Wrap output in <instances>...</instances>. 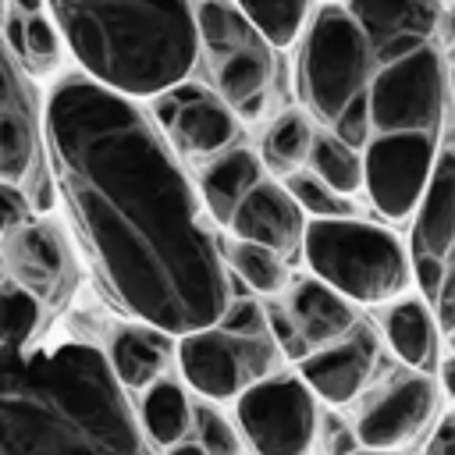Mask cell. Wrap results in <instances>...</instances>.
I'll use <instances>...</instances> for the list:
<instances>
[{
  "label": "cell",
  "mask_w": 455,
  "mask_h": 455,
  "mask_svg": "<svg viewBox=\"0 0 455 455\" xmlns=\"http://www.w3.org/2000/svg\"><path fill=\"white\" fill-rule=\"evenodd\" d=\"M43 142L117 302L167 334L217 323L228 306L224 263L153 117L71 71L46 96Z\"/></svg>",
  "instance_id": "cell-1"
},
{
  "label": "cell",
  "mask_w": 455,
  "mask_h": 455,
  "mask_svg": "<svg viewBox=\"0 0 455 455\" xmlns=\"http://www.w3.org/2000/svg\"><path fill=\"white\" fill-rule=\"evenodd\" d=\"M0 267V455H153L107 352Z\"/></svg>",
  "instance_id": "cell-2"
},
{
  "label": "cell",
  "mask_w": 455,
  "mask_h": 455,
  "mask_svg": "<svg viewBox=\"0 0 455 455\" xmlns=\"http://www.w3.org/2000/svg\"><path fill=\"white\" fill-rule=\"evenodd\" d=\"M82 75L128 100L185 82L199 60L192 0H50Z\"/></svg>",
  "instance_id": "cell-3"
},
{
  "label": "cell",
  "mask_w": 455,
  "mask_h": 455,
  "mask_svg": "<svg viewBox=\"0 0 455 455\" xmlns=\"http://www.w3.org/2000/svg\"><path fill=\"white\" fill-rule=\"evenodd\" d=\"M302 256L320 284L352 302H387L409 284V252L380 224L316 217L302 228Z\"/></svg>",
  "instance_id": "cell-4"
},
{
  "label": "cell",
  "mask_w": 455,
  "mask_h": 455,
  "mask_svg": "<svg viewBox=\"0 0 455 455\" xmlns=\"http://www.w3.org/2000/svg\"><path fill=\"white\" fill-rule=\"evenodd\" d=\"M299 50V96L320 117L334 121L338 110L366 89L377 60L373 46L341 4H323L302 28Z\"/></svg>",
  "instance_id": "cell-5"
},
{
  "label": "cell",
  "mask_w": 455,
  "mask_h": 455,
  "mask_svg": "<svg viewBox=\"0 0 455 455\" xmlns=\"http://www.w3.org/2000/svg\"><path fill=\"white\" fill-rule=\"evenodd\" d=\"M448 103V64L430 43L380 60L366 82V110L373 132H430L437 135Z\"/></svg>",
  "instance_id": "cell-6"
},
{
  "label": "cell",
  "mask_w": 455,
  "mask_h": 455,
  "mask_svg": "<svg viewBox=\"0 0 455 455\" xmlns=\"http://www.w3.org/2000/svg\"><path fill=\"white\" fill-rule=\"evenodd\" d=\"M277 345L270 334H228L217 323L178 334L174 359L188 387L206 398H235L252 380H263L277 366Z\"/></svg>",
  "instance_id": "cell-7"
},
{
  "label": "cell",
  "mask_w": 455,
  "mask_h": 455,
  "mask_svg": "<svg viewBox=\"0 0 455 455\" xmlns=\"http://www.w3.org/2000/svg\"><path fill=\"white\" fill-rule=\"evenodd\" d=\"M238 427L256 455H309L316 441V398L299 377H263L238 391Z\"/></svg>",
  "instance_id": "cell-8"
},
{
  "label": "cell",
  "mask_w": 455,
  "mask_h": 455,
  "mask_svg": "<svg viewBox=\"0 0 455 455\" xmlns=\"http://www.w3.org/2000/svg\"><path fill=\"white\" fill-rule=\"evenodd\" d=\"M437 149L441 142L430 132H377L373 142H366L363 188L387 220L412 213L434 171Z\"/></svg>",
  "instance_id": "cell-9"
},
{
  "label": "cell",
  "mask_w": 455,
  "mask_h": 455,
  "mask_svg": "<svg viewBox=\"0 0 455 455\" xmlns=\"http://www.w3.org/2000/svg\"><path fill=\"white\" fill-rule=\"evenodd\" d=\"M0 267L18 288L53 309L68 299L75 281V267L60 231H53L46 220L28 217L0 235Z\"/></svg>",
  "instance_id": "cell-10"
},
{
  "label": "cell",
  "mask_w": 455,
  "mask_h": 455,
  "mask_svg": "<svg viewBox=\"0 0 455 455\" xmlns=\"http://www.w3.org/2000/svg\"><path fill=\"white\" fill-rule=\"evenodd\" d=\"M153 100V124L171 132L174 146L188 156H213L228 146L238 142V117L235 110L217 96L199 85L178 82Z\"/></svg>",
  "instance_id": "cell-11"
},
{
  "label": "cell",
  "mask_w": 455,
  "mask_h": 455,
  "mask_svg": "<svg viewBox=\"0 0 455 455\" xmlns=\"http://www.w3.org/2000/svg\"><path fill=\"white\" fill-rule=\"evenodd\" d=\"M43 114L28 75L14 60L0 32V181L21 185L39 167Z\"/></svg>",
  "instance_id": "cell-12"
},
{
  "label": "cell",
  "mask_w": 455,
  "mask_h": 455,
  "mask_svg": "<svg viewBox=\"0 0 455 455\" xmlns=\"http://www.w3.org/2000/svg\"><path fill=\"white\" fill-rule=\"evenodd\" d=\"M434 409H437V387L430 373L395 377L384 391L373 395V402L363 405L355 419V441L359 448L398 451L430 423Z\"/></svg>",
  "instance_id": "cell-13"
},
{
  "label": "cell",
  "mask_w": 455,
  "mask_h": 455,
  "mask_svg": "<svg viewBox=\"0 0 455 455\" xmlns=\"http://www.w3.org/2000/svg\"><path fill=\"white\" fill-rule=\"evenodd\" d=\"M377 366V338L370 327H348L341 338L309 348L299 359V380L331 405H348L363 395Z\"/></svg>",
  "instance_id": "cell-14"
},
{
  "label": "cell",
  "mask_w": 455,
  "mask_h": 455,
  "mask_svg": "<svg viewBox=\"0 0 455 455\" xmlns=\"http://www.w3.org/2000/svg\"><path fill=\"white\" fill-rule=\"evenodd\" d=\"M228 228L242 242H256V245H267L274 252H291L299 245L306 224H302V210L295 206V199L281 185L259 178L238 199Z\"/></svg>",
  "instance_id": "cell-15"
},
{
  "label": "cell",
  "mask_w": 455,
  "mask_h": 455,
  "mask_svg": "<svg viewBox=\"0 0 455 455\" xmlns=\"http://www.w3.org/2000/svg\"><path fill=\"white\" fill-rule=\"evenodd\" d=\"M412 256L409 259H441L451 263L455 245V156L448 146L437 149L434 171L419 203L412 206Z\"/></svg>",
  "instance_id": "cell-16"
},
{
  "label": "cell",
  "mask_w": 455,
  "mask_h": 455,
  "mask_svg": "<svg viewBox=\"0 0 455 455\" xmlns=\"http://www.w3.org/2000/svg\"><path fill=\"white\" fill-rule=\"evenodd\" d=\"M345 11L363 28L373 53L395 39L427 43L444 25V0H348Z\"/></svg>",
  "instance_id": "cell-17"
},
{
  "label": "cell",
  "mask_w": 455,
  "mask_h": 455,
  "mask_svg": "<svg viewBox=\"0 0 455 455\" xmlns=\"http://www.w3.org/2000/svg\"><path fill=\"white\" fill-rule=\"evenodd\" d=\"M174 359V341L167 331L139 323V327H121L110 341L107 363L110 373L117 377L121 387H149L153 380L164 377V370Z\"/></svg>",
  "instance_id": "cell-18"
},
{
  "label": "cell",
  "mask_w": 455,
  "mask_h": 455,
  "mask_svg": "<svg viewBox=\"0 0 455 455\" xmlns=\"http://www.w3.org/2000/svg\"><path fill=\"white\" fill-rule=\"evenodd\" d=\"M288 316L295 320L302 341L309 348L316 345H327L334 338H341L352 323H355V313L348 306V299H341L338 291H331L327 284H320L316 277H306L291 288L288 295Z\"/></svg>",
  "instance_id": "cell-19"
},
{
  "label": "cell",
  "mask_w": 455,
  "mask_h": 455,
  "mask_svg": "<svg viewBox=\"0 0 455 455\" xmlns=\"http://www.w3.org/2000/svg\"><path fill=\"white\" fill-rule=\"evenodd\" d=\"M263 178V164L245 146H228L213 153V160L203 171V203L217 224H228L238 199Z\"/></svg>",
  "instance_id": "cell-20"
},
{
  "label": "cell",
  "mask_w": 455,
  "mask_h": 455,
  "mask_svg": "<svg viewBox=\"0 0 455 455\" xmlns=\"http://www.w3.org/2000/svg\"><path fill=\"white\" fill-rule=\"evenodd\" d=\"M384 334L395 348V355L412 366L416 373H430L437 366V345H441V334H437V323H434V313L427 309L423 299H402L387 309L384 316Z\"/></svg>",
  "instance_id": "cell-21"
},
{
  "label": "cell",
  "mask_w": 455,
  "mask_h": 455,
  "mask_svg": "<svg viewBox=\"0 0 455 455\" xmlns=\"http://www.w3.org/2000/svg\"><path fill=\"white\" fill-rule=\"evenodd\" d=\"M4 43L21 64V71L32 78H46L60 64V32L46 11H36V14L7 11Z\"/></svg>",
  "instance_id": "cell-22"
},
{
  "label": "cell",
  "mask_w": 455,
  "mask_h": 455,
  "mask_svg": "<svg viewBox=\"0 0 455 455\" xmlns=\"http://www.w3.org/2000/svg\"><path fill=\"white\" fill-rule=\"evenodd\" d=\"M192 427V405L181 391V384L160 377L146 387L142 395V430L153 444H174L188 434Z\"/></svg>",
  "instance_id": "cell-23"
},
{
  "label": "cell",
  "mask_w": 455,
  "mask_h": 455,
  "mask_svg": "<svg viewBox=\"0 0 455 455\" xmlns=\"http://www.w3.org/2000/svg\"><path fill=\"white\" fill-rule=\"evenodd\" d=\"M235 7L270 50H284L302 36L313 0H235Z\"/></svg>",
  "instance_id": "cell-24"
},
{
  "label": "cell",
  "mask_w": 455,
  "mask_h": 455,
  "mask_svg": "<svg viewBox=\"0 0 455 455\" xmlns=\"http://www.w3.org/2000/svg\"><path fill=\"white\" fill-rule=\"evenodd\" d=\"M309 146H313V124L306 121V114L288 110L263 135V164L277 174H291L306 164Z\"/></svg>",
  "instance_id": "cell-25"
},
{
  "label": "cell",
  "mask_w": 455,
  "mask_h": 455,
  "mask_svg": "<svg viewBox=\"0 0 455 455\" xmlns=\"http://www.w3.org/2000/svg\"><path fill=\"white\" fill-rule=\"evenodd\" d=\"M309 171L331 185L334 192L341 196H352L363 188V156L359 149L338 142L334 135H313V146H309Z\"/></svg>",
  "instance_id": "cell-26"
},
{
  "label": "cell",
  "mask_w": 455,
  "mask_h": 455,
  "mask_svg": "<svg viewBox=\"0 0 455 455\" xmlns=\"http://www.w3.org/2000/svg\"><path fill=\"white\" fill-rule=\"evenodd\" d=\"M228 263L231 270L238 274V281L259 295H274L284 288V277H288V267L281 259V252L267 249V245H256V242H242L235 238L228 245Z\"/></svg>",
  "instance_id": "cell-27"
},
{
  "label": "cell",
  "mask_w": 455,
  "mask_h": 455,
  "mask_svg": "<svg viewBox=\"0 0 455 455\" xmlns=\"http://www.w3.org/2000/svg\"><path fill=\"white\" fill-rule=\"evenodd\" d=\"M284 192L295 199V206L302 213L316 217H352V203L341 199V192H334L331 185H323L313 171H291L284 174Z\"/></svg>",
  "instance_id": "cell-28"
},
{
  "label": "cell",
  "mask_w": 455,
  "mask_h": 455,
  "mask_svg": "<svg viewBox=\"0 0 455 455\" xmlns=\"http://www.w3.org/2000/svg\"><path fill=\"white\" fill-rule=\"evenodd\" d=\"M192 423L199 430V448L206 455H242V444H238V434L235 427L210 405H196L192 409Z\"/></svg>",
  "instance_id": "cell-29"
},
{
  "label": "cell",
  "mask_w": 455,
  "mask_h": 455,
  "mask_svg": "<svg viewBox=\"0 0 455 455\" xmlns=\"http://www.w3.org/2000/svg\"><path fill=\"white\" fill-rule=\"evenodd\" d=\"M331 128H334V139H338V142H345V146H352V149H363V146L370 142L366 89H363V92H355V96L338 110V117L331 121Z\"/></svg>",
  "instance_id": "cell-30"
},
{
  "label": "cell",
  "mask_w": 455,
  "mask_h": 455,
  "mask_svg": "<svg viewBox=\"0 0 455 455\" xmlns=\"http://www.w3.org/2000/svg\"><path fill=\"white\" fill-rule=\"evenodd\" d=\"M217 327L228 331V334H242V338H252V334H267V316H263V306L256 299H231L220 316H217Z\"/></svg>",
  "instance_id": "cell-31"
},
{
  "label": "cell",
  "mask_w": 455,
  "mask_h": 455,
  "mask_svg": "<svg viewBox=\"0 0 455 455\" xmlns=\"http://www.w3.org/2000/svg\"><path fill=\"white\" fill-rule=\"evenodd\" d=\"M263 316H267V334H270V341L277 345V352H284L288 359L299 363V359L309 352V345L302 341V334H299L295 320L288 316V309H284V306H263Z\"/></svg>",
  "instance_id": "cell-32"
},
{
  "label": "cell",
  "mask_w": 455,
  "mask_h": 455,
  "mask_svg": "<svg viewBox=\"0 0 455 455\" xmlns=\"http://www.w3.org/2000/svg\"><path fill=\"white\" fill-rule=\"evenodd\" d=\"M434 313H437V334L441 338H451V331H455V274H448L444 277V284L437 288V295H434Z\"/></svg>",
  "instance_id": "cell-33"
},
{
  "label": "cell",
  "mask_w": 455,
  "mask_h": 455,
  "mask_svg": "<svg viewBox=\"0 0 455 455\" xmlns=\"http://www.w3.org/2000/svg\"><path fill=\"white\" fill-rule=\"evenodd\" d=\"M25 217H28V203H25V196L18 192V185L0 181V235H4L7 228H14L18 220H25Z\"/></svg>",
  "instance_id": "cell-34"
},
{
  "label": "cell",
  "mask_w": 455,
  "mask_h": 455,
  "mask_svg": "<svg viewBox=\"0 0 455 455\" xmlns=\"http://www.w3.org/2000/svg\"><path fill=\"white\" fill-rule=\"evenodd\" d=\"M423 455H455V419L451 416H441V423L427 437Z\"/></svg>",
  "instance_id": "cell-35"
},
{
  "label": "cell",
  "mask_w": 455,
  "mask_h": 455,
  "mask_svg": "<svg viewBox=\"0 0 455 455\" xmlns=\"http://www.w3.org/2000/svg\"><path fill=\"white\" fill-rule=\"evenodd\" d=\"M167 455H206L203 448H199V441H174V444H167Z\"/></svg>",
  "instance_id": "cell-36"
},
{
  "label": "cell",
  "mask_w": 455,
  "mask_h": 455,
  "mask_svg": "<svg viewBox=\"0 0 455 455\" xmlns=\"http://www.w3.org/2000/svg\"><path fill=\"white\" fill-rule=\"evenodd\" d=\"M11 11H18V14H36V11H46V0H11Z\"/></svg>",
  "instance_id": "cell-37"
},
{
  "label": "cell",
  "mask_w": 455,
  "mask_h": 455,
  "mask_svg": "<svg viewBox=\"0 0 455 455\" xmlns=\"http://www.w3.org/2000/svg\"><path fill=\"white\" fill-rule=\"evenodd\" d=\"M441 373H444V387L451 391V384H455V363H451V359H444V363H441Z\"/></svg>",
  "instance_id": "cell-38"
},
{
  "label": "cell",
  "mask_w": 455,
  "mask_h": 455,
  "mask_svg": "<svg viewBox=\"0 0 455 455\" xmlns=\"http://www.w3.org/2000/svg\"><path fill=\"white\" fill-rule=\"evenodd\" d=\"M348 455H398V451H373V448H359V451H348Z\"/></svg>",
  "instance_id": "cell-39"
}]
</instances>
